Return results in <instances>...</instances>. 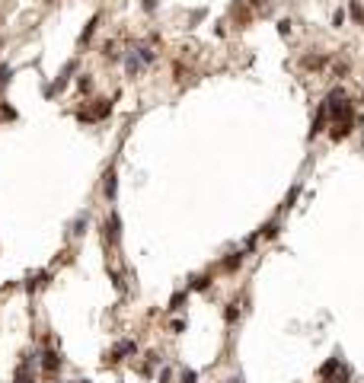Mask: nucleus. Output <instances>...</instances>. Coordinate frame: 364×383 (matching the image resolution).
<instances>
[{
	"mask_svg": "<svg viewBox=\"0 0 364 383\" xmlns=\"http://www.w3.org/2000/svg\"><path fill=\"white\" fill-rule=\"evenodd\" d=\"M90 86H93V80H90V77H86V73H83V77H80V90H90Z\"/></svg>",
	"mask_w": 364,
	"mask_h": 383,
	"instance_id": "2eb2a0df",
	"label": "nucleus"
},
{
	"mask_svg": "<svg viewBox=\"0 0 364 383\" xmlns=\"http://www.w3.org/2000/svg\"><path fill=\"white\" fill-rule=\"evenodd\" d=\"M141 70H144V61H141V58H138V55H134V51H131V55L125 58V73H128V77H138Z\"/></svg>",
	"mask_w": 364,
	"mask_h": 383,
	"instance_id": "f257e3e1",
	"label": "nucleus"
},
{
	"mask_svg": "<svg viewBox=\"0 0 364 383\" xmlns=\"http://www.w3.org/2000/svg\"><path fill=\"white\" fill-rule=\"evenodd\" d=\"M303 67H323V58L316 55V58H303Z\"/></svg>",
	"mask_w": 364,
	"mask_h": 383,
	"instance_id": "9d476101",
	"label": "nucleus"
},
{
	"mask_svg": "<svg viewBox=\"0 0 364 383\" xmlns=\"http://www.w3.org/2000/svg\"><path fill=\"white\" fill-rule=\"evenodd\" d=\"M278 32H281V35H288V32H291V23H288V19H281V23H278Z\"/></svg>",
	"mask_w": 364,
	"mask_h": 383,
	"instance_id": "ddd939ff",
	"label": "nucleus"
},
{
	"mask_svg": "<svg viewBox=\"0 0 364 383\" xmlns=\"http://www.w3.org/2000/svg\"><path fill=\"white\" fill-rule=\"evenodd\" d=\"M342 23H345V10H335V13H332V26H335V29H339Z\"/></svg>",
	"mask_w": 364,
	"mask_h": 383,
	"instance_id": "1a4fd4ad",
	"label": "nucleus"
},
{
	"mask_svg": "<svg viewBox=\"0 0 364 383\" xmlns=\"http://www.w3.org/2000/svg\"><path fill=\"white\" fill-rule=\"evenodd\" d=\"M6 80H10V67L0 64V83H6Z\"/></svg>",
	"mask_w": 364,
	"mask_h": 383,
	"instance_id": "f8f14e48",
	"label": "nucleus"
},
{
	"mask_svg": "<svg viewBox=\"0 0 364 383\" xmlns=\"http://www.w3.org/2000/svg\"><path fill=\"white\" fill-rule=\"evenodd\" d=\"M83 230H86V217H80L77 224H73V233H83Z\"/></svg>",
	"mask_w": 364,
	"mask_h": 383,
	"instance_id": "4468645a",
	"label": "nucleus"
},
{
	"mask_svg": "<svg viewBox=\"0 0 364 383\" xmlns=\"http://www.w3.org/2000/svg\"><path fill=\"white\" fill-rule=\"evenodd\" d=\"M182 383H195V374L188 371V374H182Z\"/></svg>",
	"mask_w": 364,
	"mask_h": 383,
	"instance_id": "dca6fc26",
	"label": "nucleus"
},
{
	"mask_svg": "<svg viewBox=\"0 0 364 383\" xmlns=\"http://www.w3.org/2000/svg\"><path fill=\"white\" fill-rule=\"evenodd\" d=\"M134 351V342H118L115 345V358H125V354Z\"/></svg>",
	"mask_w": 364,
	"mask_h": 383,
	"instance_id": "0eeeda50",
	"label": "nucleus"
},
{
	"mask_svg": "<svg viewBox=\"0 0 364 383\" xmlns=\"http://www.w3.org/2000/svg\"><path fill=\"white\" fill-rule=\"evenodd\" d=\"M134 55H138L141 61H144V67H147V64H153V58H157V51H153L150 45H138V48H134Z\"/></svg>",
	"mask_w": 364,
	"mask_h": 383,
	"instance_id": "f03ea898",
	"label": "nucleus"
},
{
	"mask_svg": "<svg viewBox=\"0 0 364 383\" xmlns=\"http://www.w3.org/2000/svg\"><path fill=\"white\" fill-rule=\"evenodd\" d=\"M153 6H157V0H144V10H150V13H153Z\"/></svg>",
	"mask_w": 364,
	"mask_h": 383,
	"instance_id": "f3484780",
	"label": "nucleus"
},
{
	"mask_svg": "<svg viewBox=\"0 0 364 383\" xmlns=\"http://www.w3.org/2000/svg\"><path fill=\"white\" fill-rule=\"evenodd\" d=\"M118 227H121L118 224V214H112V217L106 220V237H109L112 243H118Z\"/></svg>",
	"mask_w": 364,
	"mask_h": 383,
	"instance_id": "7ed1b4c3",
	"label": "nucleus"
},
{
	"mask_svg": "<svg viewBox=\"0 0 364 383\" xmlns=\"http://www.w3.org/2000/svg\"><path fill=\"white\" fill-rule=\"evenodd\" d=\"M96 23H99V19L93 16V19H90V26L83 29V35H80V42H90V35H93V29H96Z\"/></svg>",
	"mask_w": 364,
	"mask_h": 383,
	"instance_id": "6e6552de",
	"label": "nucleus"
},
{
	"mask_svg": "<svg viewBox=\"0 0 364 383\" xmlns=\"http://www.w3.org/2000/svg\"><path fill=\"white\" fill-rule=\"evenodd\" d=\"M16 383H32V374H29V361H26V364H19V371H16Z\"/></svg>",
	"mask_w": 364,
	"mask_h": 383,
	"instance_id": "423d86ee",
	"label": "nucleus"
},
{
	"mask_svg": "<svg viewBox=\"0 0 364 383\" xmlns=\"http://www.w3.org/2000/svg\"><path fill=\"white\" fill-rule=\"evenodd\" d=\"M115 192H118V179H115V173H109V176H106V198H115Z\"/></svg>",
	"mask_w": 364,
	"mask_h": 383,
	"instance_id": "39448f33",
	"label": "nucleus"
},
{
	"mask_svg": "<svg viewBox=\"0 0 364 383\" xmlns=\"http://www.w3.org/2000/svg\"><path fill=\"white\" fill-rule=\"evenodd\" d=\"M352 16H355V19H358V23H364V10H361V6H358V3H355V6H352Z\"/></svg>",
	"mask_w": 364,
	"mask_h": 383,
	"instance_id": "9b49d317",
	"label": "nucleus"
},
{
	"mask_svg": "<svg viewBox=\"0 0 364 383\" xmlns=\"http://www.w3.org/2000/svg\"><path fill=\"white\" fill-rule=\"evenodd\" d=\"M42 358H45V361H42V367H45V374H48V377H51V374H55V371H58V364H61V361H58V354H55V351H45V354H42Z\"/></svg>",
	"mask_w": 364,
	"mask_h": 383,
	"instance_id": "20e7f679",
	"label": "nucleus"
}]
</instances>
